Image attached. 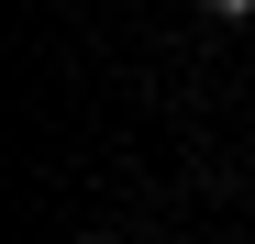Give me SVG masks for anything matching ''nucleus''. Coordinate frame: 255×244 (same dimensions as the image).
I'll use <instances>...</instances> for the list:
<instances>
[{"label":"nucleus","instance_id":"f257e3e1","mask_svg":"<svg viewBox=\"0 0 255 244\" xmlns=\"http://www.w3.org/2000/svg\"><path fill=\"white\" fill-rule=\"evenodd\" d=\"M200 11H211V22H255V0H200Z\"/></svg>","mask_w":255,"mask_h":244},{"label":"nucleus","instance_id":"f03ea898","mask_svg":"<svg viewBox=\"0 0 255 244\" xmlns=\"http://www.w3.org/2000/svg\"><path fill=\"white\" fill-rule=\"evenodd\" d=\"M78 244H122V233H78Z\"/></svg>","mask_w":255,"mask_h":244}]
</instances>
